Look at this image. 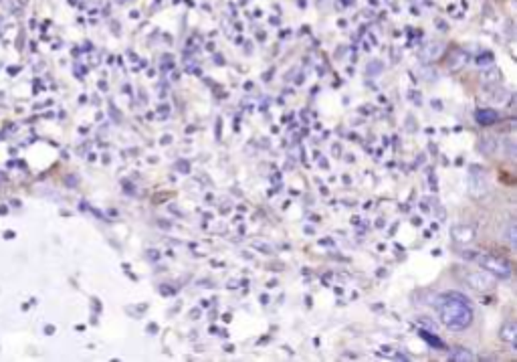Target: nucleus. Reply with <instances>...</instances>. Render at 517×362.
I'll return each instance as SVG.
<instances>
[{
  "instance_id": "ddd939ff",
  "label": "nucleus",
  "mask_w": 517,
  "mask_h": 362,
  "mask_svg": "<svg viewBox=\"0 0 517 362\" xmlns=\"http://www.w3.org/2000/svg\"><path fill=\"white\" fill-rule=\"evenodd\" d=\"M499 79V71L497 69H491L489 73H483V83H495Z\"/></svg>"
},
{
  "instance_id": "7ed1b4c3",
  "label": "nucleus",
  "mask_w": 517,
  "mask_h": 362,
  "mask_svg": "<svg viewBox=\"0 0 517 362\" xmlns=\"http://www.w3.org/2000/svg\"><path fill=\"white\" fill-rule=\"evenodd\" d=\"M465 281L471 285V288L479 290V292H485V290H493L495 288V281L497 277H493L489 271H471L465 275Z\"/></svg>"
},
{
  "instance_id": "1a4fd4ad",
  "label": "nucleus",
  "mask_w": 517,
  "mask_h": 362,
  "mask_svg": "<svg viewBox=\"0 0 517 362\" xmlns=\"http://www.w3.org/2000/svg\"><path fill=\"white\" fill-rule=\"evenodd\" d=\"M499 336H501V340H505V342H509V344H513L515 346V336H517V324L513 322V320H507L503 326H501V332H499Z\"/></svg>"
},
{
  "instance_id": "6e6552de",
  "label": "nucleus",
  "mask_w": 517,
  "mask_h": 362,
  "mask_svg": "<svg viewBox=\"0 0 517 362\" xmlns=\"http://www.w3.org/2000/svg\"><path fill=\"white\" fill-rule=\"evenodd\" d=\"M443 51H445L443 43H428L423 49V53H420V57H423L425 61H434V59H438V57L443 55Z\"/></svg>"
},
{
  "instance_id": "423d86ee",
  "label": "nucleus",
  "mask_w": 517,
  "mask_h": 362,
  "mask_svg": "<svg viewBox=\"0 0 517 362\" xmlns=\"http://www.w3.org/2000/svg\"><path fill=\"white\" fill-rule=\"evenodd\" d=\"M451 237L458 243H467V241H473L475 237V229L469 227V225H456L451 229Z\"/></svg>"
},
{
  "instance_id": "f03ea898",
  "label": "nucleus",
  "mask_w": 517,
  "mask_h": 362,
  "mask_svg": "<svg viewBox=\"0 0 517 362\" xmlns=\"http://www.w3.org/2000/svg\"><path fill=\"white\" fill-rule=\"evenodd\" d=\"M479 263H481V267L485 271H489L493 277H501V279H507L511 277V263L499 255H493V253H485V255H479L475 257Z\"/></svg>"
},
{
  "instance_id": "f8f14e48",
  "label": "nucleus",
  "mask_w": 517,
  "mask_h": 362,
  "mask_svg": "<svg viewBox=\"0 0 517 362\" xmlns=\"http://www.w3.org/2000/svg\"><path fill=\"white\" fill-rule=\"evenodd\" d=\"M507 237H509L507 241H509V245H511V249H515V247H517V235H515V223H513V221H511L509 227H507Z\"/></svg>"
},
{
  "instance_id": "20e7f679",
  "label": "nucleus",
  "mask_w": 517,
  "mask_h": 362,
  "mask_svg": "<svg viewBox=\"0 0 517 362\" xmlns=\"http://www.w3.org/2000/svg\"><path fill=\"white\" fill-rule=\"evenodd\" d=\"M469 190L473 197H483L487 193V176L485 170L479 166H471V178H469Z\"/></svg>"
},
{
  "instance_id": "9b49d317",
  "label": "nucleus",
  "mask_w": 517,
  "mask_h": 362,
  "mask_svg": "<svg viewBox=\"0 0 517 362\" xmlns=\"http://www.w3.org/2000/svg\"><path fill=\"white\" fill-rule=\"evenodd\" d=\"M497 148V142L493 138H483L481 142H479V150L485 152V154H491V152Z\"/></svg>"
},
{
  "instance_id": "2eb2a0df",
  "label": "nucleus",
  "mask_w": 517,
  "mask_h": 362,
  "mask_svg": "<svg viewBox=\"0 0 517 362\" xmlns=\"http://www.w3.org/2000/svg\"><path fill=\"white\" fill-rule=\"evenodd\" d=\"M491 63H493V55H491V53H487V55H481V57H479V61H477V65H481V67H483V65H485V67H489Z\"/></svg>"
},
{
  "instance_id": "0eeeda50",
  "label": "nucleus",
  "mask_w": 517,
  "mask_h": 362,
  "mask_svg": "<svg viewBox=\"0 0 517 362\" xmlns=\"http://www.w3.org/2000/svg\"><path fill=\"white\" fill-rule=\"evenodd\" d=\"M475 120L479 126H493V124L499 122V113L495 109H477Z\"/></svg>"
},
{
  "instance_id": "39448f33",
  "label": "nucleus",
  "mask_w": 517,
  "mask_h": 362,
  "mask_svg": "<svg viewBox=\"0 0 517 362\" xmlns=\"http://www.w3.org/2000/svg\"><path fill=\"white\" fill-rule=\"evenodd\" d=\"M467 61H469V55H467L463 49L455 47V49L451 51V55H449V69H451V71H458V69L465 67Z\"/></svg>"
},
{
  "instance_id": "f257e3e1",
  "label": "nucleus",
  "mask_w": 517,
  "mask_h": 362,
  "mask_svg": "<svg viewBox=\"0 0 517 362\" xmlns=\"http://www.w3.org/2000/svg\"><path fill=\"white\" fill-rule=\"evenodd\" d=\"M438 318L449 330H465L473 322V306L469 297L458 292H449L438 297Z\"/></svg>"
},
{
  "instance_id": "9d476101",
  "label": "nucleus",
  "mask_w": 517,
  "mask_h": 362,
  "mask_svg": "<svg viewBox=\"0 0 517 362\" xmlns=\"http://www.w3.org/2000/svg\"><path fill=\"white\" fill-rule=\"evenodd\" d=\"M449 358L451 360H455V362H473V360H477V356L469 350V348H453L451 350V354H449Z\"/></svg>"
},
{
  "instance_id": "4468645a",
  "label": "nucleus",
  "mask_w": 517,
  "mask_h": 362,
  "mask_svg": "<svg viewBox=\"0 0 517 362\" xmlns=\"http://www.w3.org/2000/svg\"><path fill=\"white\" fill-rule=\"evenodd\" d=\"M420 336H423L425 340H428L432 346H438V348H443V342H440L438 338H432V334H428V332H425V330H420Z\"/></svg>"
}]
</instances>
